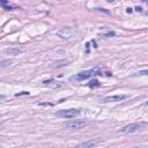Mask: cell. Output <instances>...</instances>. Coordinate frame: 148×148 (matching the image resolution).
I'll return each instance as SVG.
<instances>
[{
    "label": "cell",
    "mask_w": 148,
    "mask_h": 148,
    "mask_svg": "<svg viewBox=\"0 0 148 148\" xmlns=\"http://www.w3.org/2000/svg\"><path fill=\"white\" fill-rule=\"evenodd\" d=\"M94 75H100V68L98 67H94L92 70L83 71V72H80L78 74H74L73 76L70 78V81L71 82H81V81H84V80L89 79L90 76H94Z\"/></svg>",
    "instance_id": "6da1fadb"
},
{
    "label": "cell",
    "mask_w": 148,
    "mask_h": 148,
    "mask_svg": "<svg viewBox=\"0 0 148 148\" xmlns=\"http://www.w3.org/2000/svg\"><path fill=\"white\" fill-rule=\"evenodd\" d=\"M56 35L63 40H71L76 35V30L72 27H64L56 31Z\"/></svg>",
    "instance_id": "7a4b0ae2"
},
{
    "label": "cell",
    "mask_w": 148,
    "mask_h": 148,
    "mask_svg": "<svg viewBox=\"0 0 148 148\" xmlns=\"http://www.w3.org/2000/svg\"><path fill=\"white\" fill-rule=\"evenodd\" d=\"M87 125H88L87 121H68L64 123V127L70 131H78V130L86 127Z\"/></svg>",
    "instance_id": "3957f363"
},
{
    "label": "cell",
    "mask_w": 148,
    "mask_h": 148,
    "mask_svg": "<svg viewBox=\"0 0 148 148\" xmlns=\"http://www.w3.org/2000/svg\"><path fill=\"white\" fill-rule=\"evenodd\" d=\"M80 115V110L78 109H67V110H60L56 113V117L58 118H66V119H71V118H75Z\"/></svg>",
    "instance_id": "277c9868"
},
{
    "label": "cell",
    "mask_w": 148,
    "mask_h": 148,
    "mask_svg": "<svg viewBox=\"0 0 148 148\" xmlns=\"http://www.w3.org/2000/svg\"><path fill=\"white\" fill-rule=\"evenodd\" d=\"M142 126V124H138V123H134V124H130L127 126H124L122 127L119 131H118V133H122V134H130V133H134L137 132L138 130H140Z\"/></svg>",
    "instance_id": "5b68a950"
},
{
    "label": "cell",
    "mask_w": 148,
    "mask_h": 148,
    "mask_svg": "<svg viewBox=\"0 0 148 148\" xmlns=\"http://www.w3.org/2000/svg\"><path fill=\"white\" fill-rule=\"evenodd\" d=\"M101 143H102V140H100V139H90V140H87V141L79 143L75 148H95L96 146H98Z\"/></svg>",
    "instance_id": "8992f818"
},
{
    "label": "cell",
    "mask_w": 148,
    "mask_h": 148,
    "mask_svg": "<svg viewBox=\"0 0 148 148\" xmlns=\"http://www.w3.org/2000/svg\"><path fill=\"white\" fill-rule=\"evenodd\" d=\"M130 96L125 95V94H121V95H112V96H106L102 100L103 103H111V102H122L124 100H127Z\"/></svg>",
    "instance_id": "52a82bcc"
},
{
    "label": "cell",
    "mask_w": 148,
    "mask_h": 148,
    "mask_svg": "<svg viewBox=\"0 0 148 148\" xmlns=\"http://www.w3.org/2000/svg\"><path fill=\"white\" fill-rule=\"evenodd\" d=\"M21 52H22V50L19 49V48H6V49L3 50V54H5V56H11V57H16V56H19Z\"/></svg>",
    "instance_id": "ba28073f"
},
{
    "label": "cell",
    "mask_w": 148,
    "mask_h": 148,
    "mask_svg": "<svg viewBox=\"0 0 148 148\" xmlns=\"http://www.w3.org/2000/svg\"><path fill=\"white\" fill-rule=\"evenodd\" d=\"M43 86L44 87H48V88H52V89H58V88H62L63 84L58 81H54L52 79H49V80H45L43 81Z\"/></svg>",
    "instance_id": "9c48e42d"
},
{
    "label": "cell",
    "mask_w": 148,
    "mask_h": 148,
    "mask_svg": "<svg viewBox=\"0 0 148 148\" xmlns=\"http://www.w3.org/2000/svg\"><path fill=\"white\" fill-rule=\"evenodd\" d=\"M67 64H68L67 60H57V62L52 63V64L50 65V67H51V68H59V67H64V66H66Z\"/></svg>",
    "instance_id": "30bf717a"
},
{
    "label": "cell",
    "mask_w": 148,
    "mask_h": 148,
    "mask_svg": "<svg viewBox=\"0 0 148 148\" xmlns=\"http://www.w3.org/2000/svg\"><path fill=\"white\" fill-rule=\"evenodd\" d=\"M0 6H3V7H4L5 9H7V11H12V9L15 8V6L12 5V4L8 3V1H0Z\"/></svg>",
    "instance_id": "8fae6325"
},
{
    "label": "cell",
    "mask_w": 148,
    "mask_h": 148,
    "mask_svg": "<svg viewBox=\"0 0 148 148\" xmlns=\"http://www.w3.org/2000/svg\"><path fill=\"white\" fill-rule=\"evenodd\" d=\"M11 64H12V60H1V62H0V68L9 66Z\"/></svg>",
    "instance_id": "7c38bea8"
},
{
    "label": "cell",
    "mask_w": 148,
    "mask_h": 148,
    "mask_svg": "<svg viewBox=\"0 0 148 148\" xmlns=\"http://www.w3.org/2000/svg\"><path fill=\"white\" fill-rule=\"evenodd\" d=\"M89 87H100V82L97 80H93V81H90Z\"/></svg>",
    "instance_id": "4fadbf2b"
},
{
    "label": "cell",
    "mask_w": 148,
    "mask_h": 148,
    "mask_svg": "<svg viewBox=\"0 0 148 148\" xmlns=\"http://www.w3.org/2000/svg\"><path fill=\"white\" fill-rule=\"evenodd\" d=\"M23 95H29V93H28V92H22V93H19V94H16L15 96H16V97H19V96H23Z\"/></svg>",
    "instance_id": "5bb4252c"
},
{
    "label": "cell",
    "mask_w": 148,
    "mask_h": 148,
    "mask_svg": "<svg viewBox=\"0 0 148 148\" xmlns=\"http://www.w3.org/2000/svg\"><path fill=\"white\" fill-rule=\"evenodd\" d=\"M148 72H147V70H145V71H142V72H139L138 73V75H146Z\"/></svg>",
    "instance_id": "9a60e30c"
},
{
    "label": "cell",
    "mask_w": 148,
    "mask_h": 148,
    "mask_svg": "<svg viewBox=\"0 0 148 148\" xmlns=\"http://www.w3.org/2000/svg\"><path fill=\"white\" fill-rule=\"evenodd\" d=\"M5 98H6V96H5V95H0V103H1L3 101H5Z\"/></svg>",
    "instance_id": "2e32d148"
},
{
    "label": "cell",
    "mask_w": 148,
    "mask_h": 148,
    "mask_svg": "<svg viewBox=\"0 0 148 148\" xmlns=\"http://www.w3.org/2000/svg\"><path fill=\"white\" fill-rule=\"evenodd\" d=\"M132 148H145V147H132Z\"/></svg>",
    "instance_id": "e0dca14e"
},
{
    "label": "cell",
    "mask_w": 148,
    "mask_h": 148,
    "mask_svg": "<svg viewBox=\"0 0 148 148\" xmlns=\"http://www.w3.org/2000/svg\"><path fill=\"white\" fill-rule=\"evenodd\" d=\"M0 129H1V124H0Z\"/></svg>",
    "instance_id": "ac0fdd59"
}]
</instances>
